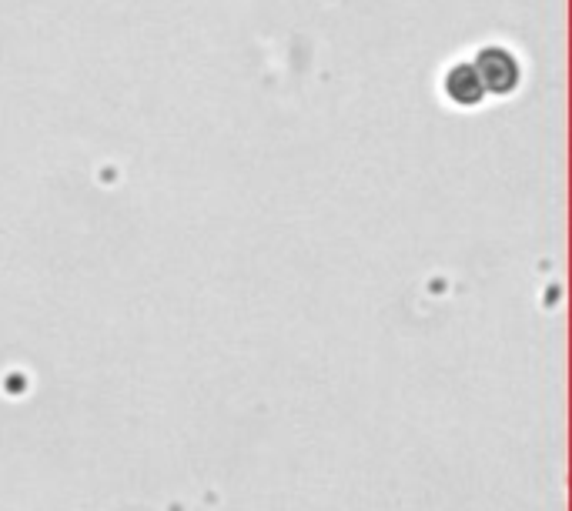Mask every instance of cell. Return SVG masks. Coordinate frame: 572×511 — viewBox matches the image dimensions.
Instances as JSON below:
<instances>
[{
	"label": "cell",
	"mask_w": 572,
	"mask_h": 511,
	"mask_svg": "<svg viewBox=\"0 0 572 511\" xmlns=\"http://www.w3.org/2000/svg\"><path fill=\"white\" fill-rule=\"evenodd\" d=\"M475 77H479L482 91H496L506 94L516 87L519 81V64L512 61V54H506L502 47H489V51L479 54V61L472 64Z\"/></svg>",
	"instance_id": "cell-1"
},
{
	"label": "cell",
	"mask_w": 572,
	"mask_h": 511,
	"mask_svg": "<svg viewBox=\"0 0 572 511\" xmlns=\"http://www.w3.org/2000/svg\"><path fill=\"white\" fill-rule=\"evenodd\" d=\"M445 91H449L452 101H459V104H475L482 97V84H479V77H475L472 67H452V74H449V81H445Z\"/></svg>",
	"instance_id": "cell-2"
}]
</instances>
